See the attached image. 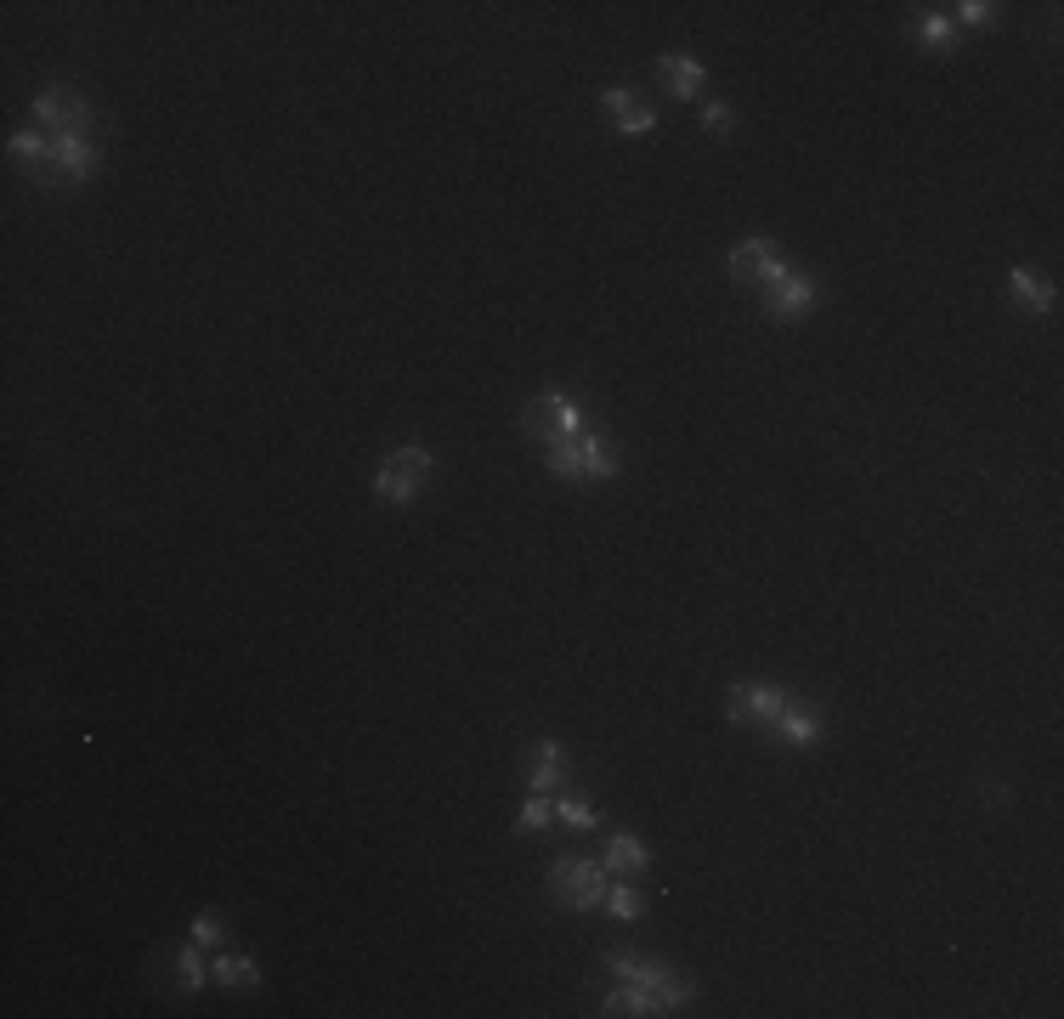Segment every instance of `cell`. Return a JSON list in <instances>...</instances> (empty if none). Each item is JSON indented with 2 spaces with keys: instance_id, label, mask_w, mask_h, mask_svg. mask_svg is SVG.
<instances>
[{
  "instance_id": "obj_1",
  "label": "cell",
  "mask_w": 1064,
  "mask_h": 1019,
  "mask_svg": "<svg viewBox=\"0 0 1064 1019\" xmlns=\"http://www.w3.org/2000/svg\"><path fill=\"white\" fill-rule=\"evenodd\" d=\"M521 425L539 442H573V437H583V403L578 397H567V391H550V397H539V403H527L521 408Z\"/></svg>"
},
{
  "instance_id": "obj_2",
  "label": "cell",
  "mask_w": 1064,
  "mask_h": 1019,
  "mask_svg": "<svg viewBox=\"0 0 1064 1019\" xmlns=\"http://www.w3.org/2000/svg\"><path fill=\"white\" fill-rule=\"evenodd\" d=\"M550 890L560 906H601L606 901V867L601 861H583V856H560L550 867Z\"/></svg>"
},
{
  "instance_id": "obj_3",
  "label": "cell",
  "mask_w": 1064,
  "mask_h": 1019,
  "mask_svg": "<svg viewBox=\"0 0 1064 1019\" xmlns=\"http://www.w3.org/2000/svg\"><path fill=\"white\" fill-rule=\"evenodd\" d=\"M550 471L560 476V482H612L617 476V465H612V453L601 448V437H573V442H555L550 448Z\"/></svg>"
},
{
  "instance_id": "obj_4",
  "label": "cell",
  "mask_w": 1064,
  "mask_h": 1019,
  "mask_svg": "<svg viewBox=\"0 0 1064 1019\" xmlns=\"http://www.w3.org/2000/svg\"><path fill=\"white\" fill-rule=\"evenodd\" d=\"M430 465H437L430 448H419V442L414 448H396L385 465H380V476H374V493H380L385 505H408L414 493H419V482L430 476Z\"/></svg>"
},
{
  "instance_id": "obj_5",
  "label": "cell",
  "mask_w": 1064,
  "mask_h": 1019,
  "mask_svg": "<svg viewBox=\"0 0 1064 1019\" xmlns=\"http://www.w3.org/2000/svg\"><path fill=\"white\" fill-rule=\"evenodd\" d=\"M730 278L737 283H759V289H771L776 278H787V260L764 244V239H742L737 244V255H730Z\"/></svg>"
},
{
  "instance_id": "obj_6",
  "label": "cell",
  "mask_w": 1064,
  "mask_h": 1019,
  "mask_svg": "<svg viewBox=\"0 0 1064 1019\" xmlns=\"http://www.w3.org/2000/svg\"><path fill=\"white\" fill-rule=\"evenodd\" d=\"M85 96H74V91H62V85H51V91H41L35 96V119L46 125V130H57V137H80L85 130Z\"/></svg>"
},
{
  "instance_id": "obj_7",
  "label": "cell",
  "mask_w": 1064,
  "mask_h": 1019,
  "mask_svg": "<svg viewBox=\"0 0 1064 1019\" xmlns=\"http://www.w3.org/2000/svg\"><path fill=\"white\" fill-rule=\"evenodd\" d=\"M782 708H787V692H782V685H771V680L737 685V692H730V719H737V726H759V719L771 726Z\"/></svg>"
},
{
  "instance_id": "obj_8",
  "label": "cell",
  "mask_w": 1064,
  "mask_h": 1019,
  "mask_svg": "<svg viewBox=\"0 0 1064 1019\" xmlns=\"http://www.w3.org/2000/svg\"><path fill=\"white\" fill-rule=\"evenodd\" d=\"M612 974L617 980H628V985H646V992H657L662 1003H685V985L669 974V969H651L646 958H628V951H612Z\"/></svg>"
},
{
  "instance_id": "obj_9",
  "label": "cell",
  "mask_w": 1064,
  "mask_h": 1019,
  "mask_svg": "<svg viewBox=\"0 0 1064 1019\" xmlns=\"http://www.w3.org/2000/svg\"><path fill=\"white\" fill-rule=\"evenodd\" d=\"M764 306H771V317H798V312H810V306H816V278H805V273L776 278L771 289H764Z\"/></svg>"
},
{
  "instance_id": "obj_10",
  "label": "cell",
  "mask_w": 1064,
  "mask_h": 1019,
  "mask_svg": "<svg viewBox=\"0 0 1064 1019\" xmlns=\"http://www.w3.org/2000/svg\"><path fill=\"white\" fill-rule=\"evenodd\" d=\"M91 164H96V148H91L85 137H57V142H51V171H57V176L85 182Z\"/></svg>"
},
{
  "instance_id": "obj_11",
  "label": "cell",
  "mask_w": 1064,
  "mask_h": 1019,
  "mask_svg": "<svg viewBox=\"0 0 1064 1019\" xmlns=\"http://www.w3.org/2000/svg\"><path fill=\"white\" fill-rule=\"evenodd\" d=\"M771 726H776V737H782L787 748H816V742H821V719H816L810 708H793V703H787V708L771 719Z\"/></svg>"
},
{
  "instance_id": "obj_12",
  "label": "cell",
  "mask_w": 1064,
  "mask_h": 1019,
  "mask_svg": "<svg viewBox=\"0 0 1064 1019\" xmlns=\"http://www.w3.org/2000/svg\"><path fill=\"white\" fill-rule=\"evenodd\" d=\"M1008 283H1014V301H1019V306H1030V312H1053V283H1048L1037 267H1014Z\"/></svg>"
},
{
  "instance_id": "obj_13",
  "label": "cell",
  "mask_w": 1064,
  "mask_h": 1019,
  "mask_svg": "<svg viewBox=\"0 0 1064 1019\" xmlns=\"http://www.w3.org/2000/svg\"><path fill=\"white\" fill-rule=\"evenodd\" d=\"M662 1008H669V1003H662L657 992H646V985H617V992L606 997V1008L601 1014H635V1019H646V1014H662Z\"/></svg>"
},
{
  "instance_id": "obj_14",
  "label": "cell",
  "mask_w": 1064,
  "mask_h": 1019,
  "mask_svg": "<svg viewBox=\"0 0 1064 1019\" xmlns=\"http://www.w3.org/2000/svg\"><path fill=\"white\" fill-rule=\"evenodd\" d=\"M601 867H606V872H646V867H651V849H646L640 838H628V833H617V838L606 844V856H601Z\"/></svg>"
},
{
  "instance_id": "obj_15",
  "label": "cell",
  "mask_w": 1064,
  "mask_h": 1019,
  "mask_svg": "<svg viewBox=\"0 0 1064 1019\" xmlns=\"http://www.w3.org/2000/svg\"><path fill=\"white\" fill-rule=\"evenodd\" d=\"M662 80H669L674 96H696V91H703V62L685 57V51H669V57H662Z\"/></svg>"
},
{
  "instance_id": "obj_16",
  "label": "cell",
  "mask_w": 1064,
  "mask_h": 1019,
  "mask_svg": "<svg viewBox=\"0 0 1064 1019\" xmlns=\"http://www.w3.org/2000/svg\"><path fill=\"white\" fill-rule=\"evenodd\" d=\"M210 974H216V985H227V992H244V985H261V969H255L250 958H239V951H227V958H216V963H210Z\"/></svg>"
},
{
  "instance_id": "obj_17",
  "label": "cell",
  "mask_w": 1064,
  "mask_h": 1019,
  "mask_svg": "<svg viewBox=\"0 0 1064 1019\" xmlns=\"http://www.w3.org/2000/svg\"><path fill=\"white\" fill-rule=\"evenodd\" d=\"M176 974H182V992H205L210 969H205V946H198V940H187L176 951Z\"/></svg>"
},
{
  "instance_id": "obj_18",
  "label": "cell",
  "mask_w": 1064,
  "mask_h": 1019,
  "mask_svg": "<svg viewBox=\"0 0 1064 1019\" xmlns=\"http://www.w3.org/2000/svg\"><path fill=\"white\" fill-rule=\"evenodd\" d=\"M555 781H560V742L544 737V742H539V771H532L527 787H532V794H544V787H555Z\"/></svg>"
},
{
  "instance_id": "obj_19",
  "label": "cell",
  "mask_w": 1064,
  "mask_h": 1019,
  "mask_svg": "<svg viewBox=\"0 0 1064 1019\" xmlns=\"http://www.w3.org/2000/svg\"><path fill=\"white\" fill-rule=\"evenodd\" d=\"M917 40H928V46H940V51H951V40H957V23L940 12H928V18H917Z\"/></svg>"
},
{
  "instance_id": "obj_20",
  "label": "cell",
  "mask_w": 1064,
  "mask_h": 1019,
  "mask_svg": "<svg viewBox=\"0 0 1064 1019\" xmlns=\"http://www.w3.org/2000/svg\"><path fill=\"white\" fill-rule=\"evenodd\" d=\"M18 159H35V164H51V142H46V130H18V137L7 142Z\"/></svg>"
},
{
  "instance_id": "obj_21",
  "label": "cell",
  "mask_w": 1064,
  "mask_h": 1019,
  "mask_svg": "<svg viewBox=\"0 0 1064 1019\" xmlns=\"http://www.w3.org/2000/svg\"><path fill=\"white\" fill-rule=\"evenodd\" d=\"M612 119H617V130H623V137H646V130H657V114H651V108H640V103L617 108Z\"/></svg>"
},
{
  "instance_id": "obj_22",
  "label": "cell",
  "mask_w": 1064,
  "mask_h": 1019,
  "mask_svg": "<svg viewBox=\"0 0 1064 1019\" xmlns=\"http://www.w3.org/2000/svg\"><path fill=\"white\" fill-rule=\"evenodd\" d=\"M550 815H555L550 799H527L521 815H516V827H521V833H539V827H550Z\"/></svg>"
},
{
  "instance_id": "obj_23",
  "label": "cell",
  "mask_w": 1064,
  "mask_h": 1019,
  "mask_svg": "<svg viewBox=\"0 0 1064 1019\" xmlns=\"http://www.w3.org/2000/svg\"><path fill=\"white\" fill-rule=\"evenodd\" d=\"M996 18H1003V7H985V0H962V7H957V23H969V28H991Z\"/></svg>"
},
{
  "instance_id": "obj_24",
  "label": "cell",
  "mask_w": 1064,
  "mask_h": 1019,
  "mask_svg": "<svg viewBox=\"0 0 1064 1019\" xmlns=\"http://www.w3.org/2000/svg\"><path fill=\"white\" fill-rule=\"evenodd\" d=\"M606 906H612V917H623V924H635V917H640V895L635 890H606Z\"/></svg>"
},
{
  "instance_id": "obj_25",
  "label": "cell",
  "mask_w": 1064,
  "mask_h": 1019,
  "mask_svg": "<svg viewBox=\"0 0 1064 1019\" xmlns=\"http://www.w3.org/2000/svg\"><path fill=\"white\" fill-rule=\"evenodd\" d=\"M193 940L205 946V951L221 946V917H216V912H198V917H193Z\"/></svg>"
},
{
  "instance_id": "obj_26",
  "label": "cell",
  "mask_w": 1064,
  "mask_h": 1019,
  "mask_svg": "<svg viewBox=\"0 0 1064 1019\" xmlns=\"http://www.w3.org/2000/svg\"><path fill=\"white\" fill-rule=\"evenodd\" d=\"M555 815H560V821H573L578 833H583V827H594V810H589L583 799H560V804H555Z\"/></svg>"
},
{
  "instance_id": "obj_27",
  "label": "cell",
  "mask_w": 1064,
  "mask_h": 1019,
  "mask_svg": "<svg viewBox=\"0 0 1064 1019\" xmlns=\"http://www.w3.org/2000/svg\"><path fill=\"white\" fill-rule=\"evenodd\" d=\"M703 125H708V130H725V125H730V108H725V103H708V108H703Z\"/></svg>"
}]
</instances>
